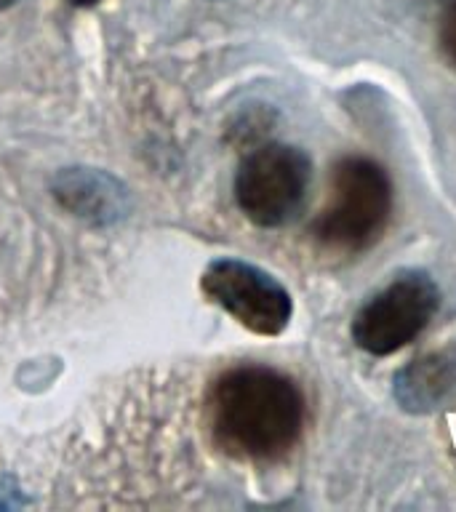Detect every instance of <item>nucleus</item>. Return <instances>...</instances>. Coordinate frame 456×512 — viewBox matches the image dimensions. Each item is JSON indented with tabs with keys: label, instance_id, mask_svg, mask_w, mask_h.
<instances>
[{
	"label": "nucleus",
	"instance_id": "nucleus-1",
	"mask_svg": "<svg viewBox=\"0 0 456 512\" xmlns=\"http://www.w3.org/2000/svg\"><path fill=\"white\" fill-rule=\"evenodd\" d=\"M208 424L224 454L243 462H275L302 438L304 395L278 368L235 366L208 392Z\"/></svg>",
	"mask_w": 456,
	"mask_h": 512
},
{
	"label": "nucleus",
	"instance_id": "nucleus-2",
	"mask_svg": "<svg viewBox=\"0 0 456 512\" xmlns=\"http://www.w3.org/2000/svg\"><path fill=\"white\" fill-rule=\"evenodd\" d=\"M392 214V182L376 160L350 155L334 166L328 206L312 222L320 246L342 254L366 251L382 238Z\"/></svg>",
	"mask_w": 456,
	"mask_h": 512
},
{
	"label": "nucleus",
	"instance_id": "nucleus-3",
	"mask_svg": "<svg viewBox=\"0 0 456 512\" xmlns=\"http://www.w3.org/2000/svg\"><path fill=\"white\" fill-rule=\"evenodd\" d=\"M312 163L299 147L262 144L243 158L235 174V200L256 227H283L304 206Z\"/></svg>",
	"mask_w": 456,
	"mask_h": 512
},
{
	"label": "nucleus",
	"instance_id": "nucleus-4",
	"mask_svg": "<svg viewBox=\"0 0 456 512\" xmlns=\"http://www.w3.org/2000/svg\"><path fill=\"white\" fill-rule=\"evenodd\" d=\"M438 307L440 288L427 272H398L358 310L352 320V342L376 358L392 355L430 326Z\"/></svg>",
	"mask_w": 456,
	"mask_h": 512
},
{
	"label": "nucleus",
	"instance_id": "nucleus-5",
	"mask_svg": "<svg viewBox=\"0 0 456 512\" xmlns=\"http://www.w3.org/2000/svg\"><path fill=\"white\" fill-rule=\"evenodd\" d=\"M200 286L211 302L259 336L283 334L294 315V302L286 286L267 270L243 259L211 262Z\"/></svg>",
	"mask_w": 456,
	"mask_h": 512
},
{
	"label": "nucleus",
	"instance_id": "nucleus-6",
	"mask_svg": "<svg viewBox=\"0 0 456 512\" xmlns=\"http://www.w3.org/2000/svg\"><path fill=\"white\" fill-rule=\"evenodd\" d=\"M392 392L411 414H432L456 398V344L411 360L392 379Z\"/></svg>",
	"mask_w": 456,
	"mask_h": 512
},
{
	"label": "nucleus",
	"instance_id": "nucleus-7",
	"mask_svg": "<svg viewBox=\"0 0 456 512\" xmlns=\"http://www.w3.org/2000/svg\"><path fill=\"white\" fill-rule=\"evenodd\" d=\"M56 198L72 214L83 219L112 222L123 211V187L112 176L96 174L88 168H70L56 182Z\"/></svg>",
	"mask_w": 456,
	"mask_h": 512
},
{
	"label": "nucleus",
	"instance_id": "nucleus-8",
	"mask_svg": "<svg viewBox=\"0 0 456 512\" xmlns=\"http://www.w3.org/2000/svg\"><path fill=\"white\" fill-rule=\"evenodd\" d=\"M438 43L443 56L456 67V0H451L446 11H443V16H440Z\"/></svg>",
	"mask_w": 456,
	"mask_h": 512
},
{
	"label": "nucleus",
	"instance_id": "nucleus-9",
	"mask_svg": "<svg viewBox=\"0 0 456 512\" xmlns=\"http://www.w3.org/2000/svg\"><path fill=\"white\" fill-rule=\"evenodd\" d=\"M72 6H80V8H88V6H96L99 0H70Z\"/></svg>",
	"mask_w": 456,
	"mask_h": 512
},
{
	"label": "nucleus",
	"instance_id": "nucleus-10",
	"mask_svg": "<svg viewBox=\"0 0 456 512\" xmlns=\"http://www.w3.org/2000/svg\"><path fill=\"white\" fill-rule=\"evenodd\" d=\"M14 3H19V0H0V11H6V8H11Z\"/></svg>",
	"mask_w": 456,
	"mask_h": 512
}]
</instances>
